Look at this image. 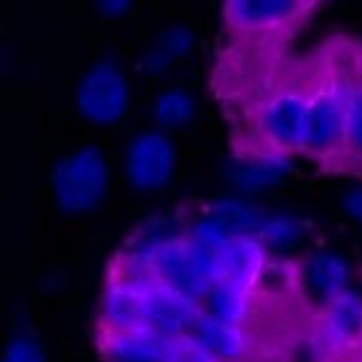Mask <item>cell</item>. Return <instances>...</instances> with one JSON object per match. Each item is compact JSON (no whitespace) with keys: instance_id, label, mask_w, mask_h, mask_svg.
<instances>
[{"instance_id":"17","label":"cell","mask_w":362,"mask_h":362,"mask_svg":"<svg viewBox=\"0 0 362 362\" xmlns=\"http://www.w3.org/2000/svg\"><path fill=\"white\" fill-rule=\"evenodd\" d=\"M257 293L247 285L233 283V280H218L208 288L203 295L200 305L203 313L213 315V317L223 320V322H233V325H245L255 315Z\"/></svg>"},{"instance_id":"18","label":"cell","mask_w":362,"mask_h":362,"mask_svg":"<svg viewBox=\"0 0 362 362\" xmlns=\"http://www.w3.org/2000/svg\"><path fill=\"white\" fill-rule=\"evenodd\" d=\"M197 100L187 88L180 86H168L153 98L150 105V115L158 130L165 133H175V130H185L187 125L195 120Z\"/></svg>"},{"instance_id":"16","label":"cell","mask_w":362,"mask_h":362,"mask_svg":"<svg viewBox=\"0 0 362 362\" xmlns=\"http://www.w3.org/2000/svg\"><path fill=\"white\" fill-rule=\"evenodd\" d=\"M192 50H195V33L182 23H173L158 33V37L143 53L140 70L150 78H160L175 68L182 58H187Z\"/></svg>"},{"instance_id":"19","label":"cell","mask_w":362,"mask_h":362,"mask_svg":"<svg viewBox=\"0 0 362 362\" xmlns=\"http://www.w3.org/2000/svg\"><path fill=\"white\" fill-rule=\"evenodd\" d=\"M208 213L213 218H218L235 238H240V235H257L262 218H265V210L252 205L250 200H245V197L240 195L218 197L208 208Z\"/></svg>"},{"instance_id":"2","label":"cell","mask_w":362,"mask_h":362,"mask_svg":"<svg viewBox=\"0 0 362 362\" xmlns=\"http://www.w3.org/2000/svg\"><path fill=\"white\" fill-rule=\"evenodd\" d=\"M128 75L112 58L93 63L75 86V107L80 117L95 128H112L130 110Z\"/></svg>"},{"instance_id":"22","label":"cell","mask_w":362,"mask_h":362,"mask_svg":"<svg viewBox=\"0 0 362 362\" xmlns=\"http://www.w3.org/2000/svg\"><path fill=\"white\" fill-rule=\"evenodd\" d=\"M345 155L362 160V80L350 86L345 123Z\"/></svg>"},{"instance_id":"23","label":"cell","mask_w":362,"mask_h":362,"mask_svg":"<svg viewBox=\"0 0 362 362\" xmlns=\"http://www.w3.org/2000/svg\"><path fill=\"white\" fill-rule=\"evenodd\" d=\"M335 355L327 340L317 332L315 327L313 332H305V335L295 337L290 342L288 352H285V360L288 362H330V357Z\"/></svg>"},{"instance_id":"8","label":"cell","mask_w":362,"mask_h":362,"mask_svg":"<svg viewBox=\"0 0 362 362\" xmlns=\"http://www.w3.org/2000/svg\"><path fill=\"white\" fill-rule=\"evenodd\" d=\"M200 315H203V305L197 300L187 298L170 285L160 283L158 277L150 280L145 325L153 327L155 332L165 335L168 340H180V337L190 335Z\"/></svg>"},{"instance_id":"6","label":"cell","mask_w":362,"mask_h":362,"mask_svg":"<svg viewBox=\"0 0 362 362\" xmlns=\"http://www.w3.org/2000/svg\"><path fill=\"white\" fill-rule=\"evenodd\" d=\"M153 277L112 272L100 298V330L123 332L148 327V285Z\"/></svg>"},{"instance_id":"27","label":"cell","mask_w":362,"mask_h":362,"mask_svg":"<svg viewBox=\"0 0 362 362\" xmlns=\"http://www.w3.org/2000/svg\"><path fill=\"white\" fill-rule=\"evenodd\" d=\"M135 0H95V8L103 18H123L130 13Z\"/></svg>"},{"instance_id":"14","label":"cell","mask_w":362,"mask_h":362,"mask_svg":"<svg viewBox=\"0 0 362 362\" xmlns=\"http://www.w3.org/2000/svg\"><path fill=\"white\" fill-rule=\"evenodd\" d=\"M190 337L200 342L220 362H245L252 352V335L245 325L223 322L208 313L197 317Z\"/></svg>"},{"instance_id":"5","label":"cell","mask_w":362,"mask_h":362,"mask_svg":"<svg viewBox=\"0 0 362 362\" xmlns=\"http://www.w3.org/2000/svg\"><path fill=\"white\" fill-rule=\"evenodd\" d=\"M177 165L175 143L165 130H140L130 138L123 158L125 180L138 192H158L173 180Z\"/></svg>"},{"instance_id":"9","label":"cell","mask_w":362,"mask_h":362,"mask_svg":"<svg viewBox=\"0 0 362 362\" xmlns=\"http://www.w3.org/2000/svg\"><path fill=\"white\" fill-rule=\"evenodd\" d=\"M308 3L310 0H225V18L238 33L257 35L298 21Z\"/></svg>"},{"instance_id":"7","label":"cell","mask_w":362,"mask_h":362,"mask_svg":"<svg viewBox=\"0 0 362 362\" xmlns=\"http://www.w3.org/2000/svg\"><path fill=\"white\" fill-rule=\"evenodd\" d=\"M290 168H293L290 155L257 145V148L230 158L223 168V175L240 195H260V192L280 185Z\"/></svg>"},{"instance_id":"20","label":"cell","mask_w":362,"mask_h":362,"mask_svg":"<svg viewBox=\"0 0 362 362\" xmlns=\"http://www.w3.org/2000/svg\"><path fill=\"white\" fill-rule=\"evenodd\" d=\"M257 238L262 240V245L270 250H288V247L298 245V240L303 238V225L298 218L288 213H265L257 230Z\"/></svg>"},{"instance_id":"24","label":"cell","mask_w":362,"mask_h":362,"mask_svg":"<svg viewBox=\"0 0 362 362\" xmlns=\"http://www.w3.org/2000/svg\"><path fill=\"white\" fill-rule=\"evenodd\" d=\"M0 362H48V352L33 332L23 330L6 342Z\"/></svg>"},{"instance_id":"3","label":"cell","mask_w":362,"mask_h":362,"mask_svg":"<svg viewBox=\"0 0 362 362\" xmlns=\"http://www.w3.org/2000/svg\"><path fill=\"white\" fill-rule=\"evenodd\" d=\"M352 83H342L330 75L310 93L308 105V133H305V153L317 160H335L345 155V123L347 98Z\"/></svg>"},{"instance_id":"4","label":"cell","mask_w":362,"mask_h":362,"mask_svg":"<svg viewBox=\"0 0 362 362\" xmlns=\"http://www.w3.org/2000/svg\"><path fill=\"white\" fill-rule=\"evenodd\" d=\"M308 105L310 93L293 86L280 88L272 95H267L255 117L260 145L285 155L305 150Z\"/></svg>"},{"instance_id":"21","label":"cell","mask_w":362,"mask_h":362,"mask_svg":"<svg viewBox=\"0 0 362 362\" xmlns=\"http://www.w3.org/2000/svg\"><path fill=\"white\" fill-rule=\"evenodd\" d=\"M300 283V270L283 260H267L255 283L257 295H285Z\"/></svg>"},{"instance_id":"15","label":"cell","mask_w":362,"mask_h":362,"mask_svg":"<svg viewBox=\"0 0 362 362\" xmlns=\"http://www.w3.org/2000/svg\"><path fill=\"white\" fill-rule=\"evenodd\" d=\"M267 260V247L257 235H240L220 252V280H233L255 290Z\"/></svg>"},{"instance_id":"11","label":"cell","mask_w":362,"mask_h":362,"mask_svg":"<svg viewBox=\"0 0 362 362\" xmlns=\"http://www.w3.org/2000/svg\"><path fill=\"white\" fill-rule=\"evenodd\" d=\"M298 270H300L298 285L320 310L325 308V305H330L332 300H337L342 293H347L350 267H347L345 257L337 255V252L332 250L310 252L298 265Z\"/></svg>"},{"instance_id":"12","label":"cell","mask_w":362,"mask_h":362,"mask_svg":"<svg viewBox=\"0 0 362 362\" xmlns=\"http://www.w3.org/2000/svg\"><path fill=\"white\" fill-rule=\"evenodd\" d=\"M317 332L335 352L362 347V298L352 290L320 310Z\"/></svg>"},{"instance_id":"10","label":"cell","mask_w":362,"mask_h":362,"mask_svg":"<svg viewBox=\"0 0 362 362\" xmlns=\"http://www.w3.org/2000/svg\"><path fill=\"white\" fill-rule=\"evenodd\" d=\"M153 272L160 283L180 290L182 295L197 300V303L203 300V295L210 288V283L205 280L200 267H197L195 252H192L187 235H177V238L168 240L165 245L160 247L158 257H155Z\"/></svg>"},{"instance_id":"13","label":"cell","mask_w":362,"mask_h":362,"mask_svg":"<svg viewBox=\"0 0 362 362\" xmlns=\"http://www.w3.org/2000/svg\"><path fill=\"white\" fill-rule=\"evenodd\" d=\"M173 340L153 327L107 332L100 330V352L105 362H165Z\"/></svg>"},{"instance_id":"26","label":"cell","mask_w":362,"mask_h":362,"mask_svg":"<svg viewBox=\"0 0 362 362\" xmlns=\"http://www.w3.org/2000/svg\"><path fill=\"white\" fill-rule=\"evenodd\" d=\"M342 208H345V213L362 228V185L350 187V190L342 195Z\"/></svg>"},{"instance_id":"1","label":"cell","mask_w":362,"mask_h":362,"mask_svg":"<svg viewBox=\"0 0 362 362\" xmlns=\"http://www.w3.org/2000/svg\"><path fill=\"white\" fill-rule=\"evenodd\" d=\"M110 187V163L98 145L63 155L50 173V192L65 215H86L100 208Z\"/></svg>"},{"instance_id":"25","label":"cell","mask_w":362,"mask_h":362,"mask_svg":"<svg viewBox=\"0 0 362 362\" xmlns=\"http://www.w3.org/2000/svg\"><path fill=\"white\" fill-rule=\"evenodd\" d=\"M165 362H220V360H215L197 340L185 335V337H180V340H173Z\"/></svg>"}]
</instances>
